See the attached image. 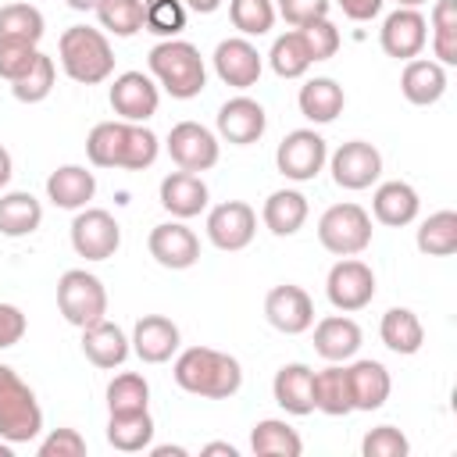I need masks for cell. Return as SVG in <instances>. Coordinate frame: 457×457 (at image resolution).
<instances>
[{
	"instance_id": "1",
	"label": "cell",
	"mask_w": 457,
	"mask_h": 457,
	"mask_svg": "<svg viewBox=\"0 0 457 457\" xmlns=\"http://www.w3.org/2000/svg\"><path fill=\"white\" fill-rule=\"evenodd\" d=\"M179 389L207 400H228L243 386V368L232 353H221L214 346H189L175 357L171 368Z\"/></svg>"
},
{
	"instance_id": "2",
	"label": "cell",
	"mask_w": 457,
	"mask_h": 457,
	"mask_svg": "<svg viewBox=\"0 0 457 457\" xmlns=\"http://www.w3.org/2000/svg\"><path fill=\"white\" fill-rule=\"evenodd\" d=\"M146 64H150V75L157 79V86H161L168 96H175V100H193V96H200L204 86H207L204 57H200V50H196L193 43H186V39H161V43L150 50Z\"/></svg>"
},
{
	"instance_id": "3",
	"label": "cell",
	"mask_w": 457,
	"mask_h": 457,
	"mask_svg": "<svg viewBox=\"0 0 457 457\" xmlns=\"http://www.w3.org/2000/svg\"><path fill=\"white\" fill-rule=\"evenodd\" d=\"M57 57H61L64 75L82 86H96V82L111 79V71H114V50H111L107 36L89 25L64 29L61 43H57Z\"/></svg>"
},
{
	"instance_id": "4",
	"label": "cell",
	"mask_w": 457,
	"mask_h": 457,
	"mask_svg": "<svg viewBox=\"0 0 457 457\" xmlns=\"http://www.w3.org/2000/svg\"><path fill=\"white\" fill-rule=\"evenodd\" d=\"M43 428V407L36 403V393L21 382V375L7 364H0V439L32 443Z\"/></svg>"
},
{
	"instance_id": "5",
	"label": "cell",
	"mask_w": 457,
	"mask_h": 457,
	"mask_svg": "<svg viewBox=\"0 0 457 457\" xmlns=\"http://www.w3.org/2000/svg\"><path fill=\"white\" fill-rule=\"evenodd\" d=\"M318 243L336 257H357L371 246V214L361 204H332L318 221Z\"/></svg>"
},
{
	"instance_id": "6",
	"label": "cell",
	"mask_w": 457,
	"mask_h": 457,
	"mask_svg": "<svg viewBox=\"0 0 457 457\" xmlns=\"http://www.w3.org/2000/svg\"><path fill=\"white\" fill-rule=\"evenodd\" d=\"M57 307H61L68 325L89 328L100 318H107V289H104V282L93 271L71 268L57 282Z\"/></svg>"
},
{
	"instance_id": "7",
	"label": "cell",
	"mask_w": 457,
	"mask_h": 457,
	"mask_svg": "<svg viewBox=\"0 0 457 457\" xmlns=\"http://www.w3.org/2000/svg\"><path fill=\"white\" fill-rule=\"evenodd\" d=\"M325 296L343 314L364 311L375 296V271L357 257H339L325 278Z\"/></svg>"
},
{
	"instance_id": "8",
	"label": "cell",
	"mask_w": 457,
	"mask_h": 457,
	"mask_svg": "<svg viewBox=\"0 0 457 457\" xmlns=\"http://www.w3.org/2000/svg\"><path fill=\"white\" fill-rule=\"evenodd\" d=\"M71 246L86 261H107L121 246V225L104 207H82L71 221Z\"/></svg>"
},
{
	"instance_id": "9",
	"label": "cell",
	"mask_w": 457,
	"mask_h": 457,
	"mask_svg": "<svg viewBox=\"0 0 457 457\" xmlns=\"http://www.w3.org/2000/svg\"><path fill=\"white\" fill-rule=\"evenodd\" d=\"M325 161H328V146L314 129H293L275 150L278 171L293 182H311L325 168Z\"/></svg>"
},
{
	"instance_id": "10",
	"label": "cell",
	"mask_w": 457,
	"mask_h": 457,
	"mask_svg": "<svg viewBox=\"0 0 457 457\" xmlns=\"http://www.w3.org/2000/svg\"><path fill=\"white\" fill-rule=\"evenodd\" d=\"M168 154L182 171H211L218 164V136L200 121H179L168 132Z\"/></svg>"
},
{
	"instance_id": "11",
	"label": "cell",
	"mask_w": 457,
	"mask_h": 457,
	"mask_svg": "<svg viewBox=\"0 0 457 457\" xmlns=\"http://www.w3.org/2000/svg\"><path fill=\"white\" fill-rule=\"evenodd\" d=\"M253 232H257V214L243 200H225L207 214V239L218 250H228V253L246 250L253 243Z\"/></svg>"
},
{
	"instance_id": "12",
	"label": "cell",
	"mask_w": 457,
	"mask_h": 457,
	"mask_svg": "<svg viewBox=\"0 0 457 457\" xmlns=\"http://www.w3.org/2000/svg\"><path fill=\"white\" fill-rule=\"evenodd\" d=\"M264 318L282 336H300L314 325V300L307 296L303 286L282 282L264 296Z\"/></svg>"
},
{
	"instance_id": "13",
	"label": "cell",
	"mask_w": 457,
	"mask_h": 457,
	"mask_svg": "<svg viewBox=\"0 0 457 457\" xmlns=\"http://www.w3.org/2000/svg\"><path fill=\"white\" fill-rule=\"evenodd\" d=\"M378 43L396 61L418 57L425 50V43H428V21H425V14L418 7H396L382 21V29H378Z\"/></svg>"
},
{
	"instance_id": "14",
	"label": "cell",
	"mask_w": 457,
	"mask_h": 457,
	"mask_svg": "<svg viewBox=\"0 0 457 457\" xmlns=\"http://www.w3.org/2000/svg\"><path fill=\"white\" fill-rule=\"evenodd\" d=\"M328 168L339 189H368L382 175V154L364 139H350L328 157Z\"/></svg>"
},
{
	"instance_id": "15",
	"label": "cell",
	"mask_w": 457,
	"mask_h": 457,
	"mask_svg": "<svg viewBox=\"0 0 457 457\" xmlns=\"http://www.w3.org/2000/svg\"><path fill=\"white\" fill-rule=\"evenodd\" d=\"M150 257L161 264V268H171V271H186L200 261V239L189 225L182 221H164V225H154L150 228Z\"/></svg>"
},
{
	"instance_id": "16",
	"label": "cell",
	"mask_w": 457,
	"mask_h": 457,
	"mask_svg": "<svg viewBox=\"0 0 457 457\" xmlns=\"http://www.w3.org/2000/svg\"><path fill=\"white\" fill-rule=\"evenodd\" d=\"M261 68H264V61H261L257 46H253L246 36H232V39H221V43L214 46V71H218V79H221L225 86H232V89H250V86H257Z\"/></svg>"
},
{
	"instance_id": "17",
	"label": "cell",
	"mask_w": 457,
	"mask_h": 457,
	"mask_svg": "<svg viewBox=\"0 0 457 457\" xmlns=\"http://www.w3.org/2000/svg\"><path fill=\"white\" fill-rule=\"evenodd\" d=\"M157 104H161V89L143 71H121L111 86V107L121 121H146L157 114Z\"/></svg>"
},
{
	"instance_id": "18",
	"label": "cell",
	"mask_w": 457,
	"mask_h": 457,
	"mask_svg": "<svg viewBox=\"0 0 457 457\" xmlns=\"http://www.w3.org/2000/svg\"><path fill=\"white\" fill-rule=\"evenodd\" d=\"M268 129V114L257 100L250 96H232L218 107V136L228 139L232 146H250L264 136Z\"/></svg>"
},
{
	"instance_id": "19",
	"label": "cell",
	"mask_w": 457,
	"mask_h": 457,
	"mask_svg": "<svg viewBox=\"0 0 457 457\" xmlns=\"http://www.w3.org/2000/svg\"><path fill=\"white\" fill-rule=\"evenodd\" d=\"M179 325L171 321V318H164V314H143L139 321H136V328H132V353L139 357V361H146V364H164V361H171V353L179 350Z\"/></svg>"
},
{
	"instance_id": "20",
	"label": "cell",
	"mask_w": 457,
	"mask_h": 457,
	"mask_svg": "<svg viewBox=\"0 0 457 457\" xmlns=\"http://www.w3.org/2000/svg\"><path fill=\"white\" fill-rule=\"evenodd\" d=\"M271 393L286 414H296V418L311 414L314 411V368H307L303 361L282 364L271 378Z\"/></svg>"
},
{
	"instance_id": "21",
	"label": "cell",
	"mask_w": 457,
	"mask_h": 457,
	"mask_svg": "<svg viewBox=\"0 0 457 457\" xmlns=\"http://www.w3.org/2000/svg\"><path fill=\"white\" fill-rule=\"evenodd\" d=\"M161 207L186 221V218H196L204 207H207V182L196 175V171H171L161 179Z\"/></svg>"
},
{
	"instance_id": "22",
	"label": "cell",
	"mask_w": 457,
	"mask_h": 457,
	"mask_svg": "<svg viewBox=\"0 0 457 457\" xmlns=\"http://www.w3.org/2000/svg\"><path fill=\"white\" fill-rule=\"evenodd\" d=\"M361 350V325L346 314H328L314 325V353L325 357L328 364L350 361Z\"/></svg>"
},
{
	"instance_id": "23",
	"label": "cell",
	"mask_w": 457,
	"mask_h": 457,
	"mask_svg": "<svg viewBox=\"0 0 457 457\" xmlns=\"http://www.w3.org/2000/svg\"><path fill=\"white\" fill-rule=\"evenodd\" d=\"M400 93L414 104V107H428L446 93V68L439 61L428 57H411L403 61L400 71Z\"/></svg>"
},
{
	"instance_id": "24",
	"label": "cell",
	"mask_w": 457,
	"mask_h": 457,
	"mask_svg": "<svg viewBox=\"0 0 457 457\" xmlns=\"http://www.w3.org/2000/svg\"><path fill=\"white\" fill-rule=\"evenodd\" d=\"M296 104H300V114H303L307 121H314V125H328V121H336V118L343 114V107H346V93H343V86H339L336 79L318 75V79H307V82L300 86Z\"/></svg>"
},
{
	"instance_id": "25",
	"label": "cell",
	"mask_w": 457,
	"mask_h": 457,
	"mask_svg": "<svg viewBox=\"0 0 457 457\" xmlns=\"http://www.w3.org/2000/svg\"><path fill=\"white\" fill-rule=\"evenodd\" d=\"M96 193V179L89 168L82 164H61L57 171H50L46 179V196L54 200V207L61 211H82Z\"/></svg>"
},
{
	"instance_id": "26",
	"label": "cell",
	"mask_w": 457,
	"mask_h": 457,
	"mask_svg": "<svg viewBox=\"0 0 457 457\" xmlns=\"http://www.w3.org/2000/svg\"><path fill=\"white\" fill-rule=\"evenodd\" d=\"M418 207H421L418 189H414L411 182H400V179L382 182V186L375 189V196H371V214H375V221H382V225H389V228L411 225V221L418 218Z\"/></svg>"
},
{
	"instance_id": "27",
	"label": "cell",
	"mask_w": 457,
	"mask_h": 457,
	"mask_svg": "<svg viewBox=\"0 0 457 457\" xmlns=\"http://www.w3.org/2000/svg\"><path fill=\"white\" fill-rule=\"evenodd\" d=\"M129 350H132L129 336L114 321H107V318H100L96 325L82 328V353L96 368H118V364H125Z\"/></svg>"
},
{
	"instance_id": "28",
	"label": "cell",
	"mask_w": 457,
	"mask_h": 457,
	"mask_svg": "<svg viewBox=\"0 0 457 457\" xmlns=\"http://www.w3.org/2000/svg\"><path fill=\"white\" fill-rule=\"evenodd\" d=\"M346 375H350V393H353V411H378L386 400H389V389H393V382H389V371H386V364H378V361H353L350 368H346Z\"/></svg>"
},
{
	"instance_id": "29",
	"label": "cell",
	"mask_w": 457,
	"mask_h": 457,
	"mask_svg": "<svg viewBox=\"0 0 457 457\" xmlns=\"http://www.w3.org/2000/svg\"><path fill=\"white\" fill-rule=\"evenodd\" d=\"M261 221L268 225V232L275 236H293L303 228L307 221V196L300 189H275L264 207H261Z\"/></svg>"
},
{
	"instance_id": "30",
	"label": "cell",
	"mask_w": 457,
	"mask_h": 457,
	"mask_svg": "<svg viewBox=\"0 0 457 457\" xmlns=\"http://www.w3.org/2000/svg\"><path fill=\"white\" fill-rule=\"evenodd\" d=\"M314 411L328 418H343L353 411V393H350V375L339 364H328L314 371Z\"/></svg>"
},
{
	"instance_id": "31",
	"label": "cell",
	"mask_w": 457,
	"mask_h": 457,
	"mask_svg": "<svg viewBox=\"0 0 457 457\" xmlns=\"http://www.w3.org/2000/svg\"><path fill=\"white\" fill-rule=\"evenodd\" d=\"M107 443L121 453H139L154 443V418L150 411H118L107 418Z\"/></svg>"
},
{
	"instance_id": "32",
	"label": "cell",
	"mask_w": 457,
	"mask_h": 457,
	"mask_svg": "<svg viewBox=\"0 0 457 457\" xmlns=\"http://www.w3.org/2000/svg\"><path fill=\"white\" fill-rule=\"evenodd\" d=\"M378 336H382V343H386L393 353H403V357L418 353L421 343H425V328H421V321H418V314H414L411 307H389V311L382 314Z\"/></svg>"
},
{
	"instance_id": "33",
	"label": "cell",
	"mask_w": 457,
	"mask_h": 457,
	"mask_svg": "<svg viewBox=\"0 0 457 457\" xmlns=\"http://www.w3.org/2000/svg\"><path fill=\"white\" fill-rule=\"evenodd\" d=\"M250 450L257 457H300L303 453V439L296 436L293 425H286L278 418H264L250 432Z\"/></svg>"
},
{
	"instance_id": "34",
	"label": "cell",
	"mask_w": 457,
	"mask_h": 457,
	"mask_svg": "<svg viewBox=\"0 0 457 457\" xmlns=\"http://www.w3.org/2000/svg\"><path fill=\"white\" fill-rule=\"evenodd\" d=\"M43 221V204L32 193H4L0 196V232L18 239V236H32Z\"/></svg>"
},
{
	"instance_id": "35",
	"label": "cell",
	"mask_w": 457,
	"mask_h": 457,
	"mask_svg": "<svg viewBox=\"0 0 457 457\" xmlns=\"http://www.w3.org/2000/svg\"><path fill=\"white\" fill-rule=\"evenodd\" d=\"M125 136H129V121H100L93 125V132L86 136V157L96 168H121V154H125Z\"/></svg>"
},
{
	"instance_id": "36",
	"label": "cell",
	"mask_w": 457,
	"mask_h": 457,
	"mask_svg": "<svg viewBox=\"0 0 457 457\" xmlns=\"http://www.w3.org/2000/svg\"><path fill=\"white\" fill-rule=\"evenodd\" d=\"M418 250L428 257H450L457 250V214L453 211H436L418 225L414 236Z\"/></svg>"
},
{
	"instance_id": "37",
	"label": "cell",
	"mask_w": 457,
	"mask_h": 457,
	"mask_svg": "<svg viewBox=\"0 0 457 457\" xmlns=\"http://www.w3.org/2000/svg\"><path fill=\"white\" fill-rule=\"evenodd\" d=\"M268 61H271V68H275V75H278V79H300V75H307V68L314 64L296 29H293V32L275 36Z\"/></svg>"
},
{
	"instance_id": "38",
	"label": "cell",
	"mask_w": 457,
	"mask_h": 457,
	"mask_svg": "<svg viewBox=\"0 0 457 457\" xmlns=\"http://www.w3.org/2000/svg\"><path fill=\"white\" fill-rule=\"evenodd\" d=\"M432 50L436 61L457 64V0H436L432 7Z\"/></svg>"
},
{
	"instance_id": "39",
	"label": "cell",
	"mask_w": 457,
	"mask_h": 457,
	"mask_svg": "<svg viewBox=\"0 0 457 457\" xmlns=\"http://www.w3.org/2000/svg\"><path fill=\"white\" fill-rule=\"evenodd\" d=\"M46 32L43 11L32 4H7L0 7V39H29L39 43Z\"/></svg>"
},
{
	"instance_id": "40",
	"label": "cell",
	"mask_w": 457,
	"mask_h": 457,
	"mask_svg": "<svg viewBox=\"0 0 457 457\" xmlns=\"http://www.w3.org/2000/svg\"><path fill=\"white\" fill-rule=\"evenodd\" d=\"M150 403V386L139 371H121L107 382V411H146Z\"/></svg>"
},
{
	"instance_id": "41",
	"label": "cell",
	"mask_w": 457,
	"mask_h": 457,
	"mask_svg": "<svg viewBox=\"0 0 457 457\" xmlns=\"http://www.w3.org/2000/svg\"><path fill=\"white\" fill-rule=\"evenodd\" d=\"M96 18H100V29H107L111 36L129 39L143 29V0H100Z\"/></svg>"
},
{
	"instance_id": "42",
	"label": "cell",
	"mask_w": 457,
	"mask_h": 457,
	"mask_svg": "<svg viewBox=\"0 0 457 457\" xmlns=\"http://www.w3.org/2000/svg\"><path fill=\"white\" fill-rule=\"evenodd\" d=\"M143 29L161 39H175L186 29V4L182 0H143Z\"/></svg>"
},
{
	"instance_id": "43",
	"label": "cell",
	"mask_w": 457,
	"mask_h": 457,
	"mask_svg": "<svg viewBox=\"0 0 457 457\" xmlns=\"http://www.w3.org/2000/svg\"><path fill=\"white\" fill-rule=\"evenodd\" d=\"M54 57H46L43 50H39V57H36V64L21 75V79H14L11 82V93H14V100H21V104H39V100H46L50 93H54Z\"/></svg>"
},
{
	"instance_id": "44",
	"label": "cell",
	"mask_w": 457,
	"mask_h": 457,
	"mask_svg": "<svg viewBox=\"0 0 457 457\" xmlns=\"http://www.w3.org/2000/svg\"><path fill=\"white\" fill-rule=\"evenodd\" d=\"M228 18L239 29V36H264L275 25V4L271 0H228Z\"/></svg>"
},
{
	"instance_id": "45",
	"label": "cell",
	"mask_w": 457,
	"mask_h": 457,
	"mask_svg": "<svg viewBox=\"0 0 457 457\" xmlns=\"http://www.w3.org/2000/svg\"><path fill=\"white\" fill-rule=\"evenodd\" d=\"M161 139L143 125V121H129V136H125V154H121V168L125 171H143L157 161Z\"/></svg>"
},
{
	"instance_id": "46",
	"label": "cell",
	"mask_w": 457,
	"mask_h": 457,
	"mask_svg": "<svg viewBox=\"0 0 457 457\" xmlns=\"http://www.w3.org/2000/svg\"><path fill=\"white\" fill-rule=\"evenodd\" d=\"M296 32H300V39H303L311 61H328V57H336V50H339V29H336L328 18L307 21V25H300Z\"/></svg>"
},
{
	"instance_id": "47",
	"label": "cell",
	"mask_w": 457,
	"mask_h": 457,
	"mask_svg": "<svg viewBox=\"0 0 457 457\" xmlns=\"http://www.w3.org/2000/svg\"><path fill=\"white\" fill-rule=\"evenodd\" d=\"M39 57V46L29 39H0V79H21Z\"/></svg>"
},
{
	"instance_id": "48",
	"label": "cell",
	"mask_w": 457,
	"mask_h": 457,
	"mask_svg": "<svg viewBox=\"0 0 457 457\" xmlns=\"http://www.w3.org/2000/svg\"><path fill=\"white\" fill-rule=\"evenodd\" d=\"M407 450H411L407 436H403L400 428H393V425L371 428V432L364 436V443H361V453H364V457H407Z\"/></svg>"
},
{
	"instance_id": "49",
	"label": "cell",
	"mask_w": 457,
	"mask_h": 457,
	"mask_svg": "<svg viewBox=\"0 0 457 457\" xmlns=\"http://www.w3.org/2000/svg\"><path fill=\"white\" fill-rule=\"evenodd\" d=\"M39 457H86V439L79 428H54L39 443Z\"/></svg>"
},
{
	"instance_id": "50",
	"label": "cell",
	"mask_w": 457,
	"mask_h": 457,
	"mask_svg": "<svg viewBox=\"0 0 457 457\" xmlns=\"http://www.w3.org/2000/svg\"><path fill=\"white\" fill-rule=\"evenodd\" d=\"M328 7H332V0H278L275 14H282L293 29H300V25H307V21L328 18Z\"/></svg>"
},
{
	"instance_id": "51",
	"label": "cell",
	"mask_w": 457,
	"mask_h": 457,
	"mask_svg": "<svg viewBox=\"0 0 457 457\" xmlns=\"http://www.w3.org/2000/svg\"><path fill=\"white\" fill-rule=\"evenodd\" d=\"M25 328H29V321H25L21 307H14V303H0V350H11L14 343H21Z\"/></svg>"
},
{
	"instance_id": "52",
	"label": "cell",
	"mask_w": 457,
	"mask_h": 457,
	"mask_svg": "<svg viewBox=\"0 0 457 457\" xmlns=\"http://www.w3.org/2000/svg\"><path fill=\"white\" fill-rule=\"evenodd\" d=\"M336 4L350 21H371L382 11V0H336Z\"/></svg>"
},
{
	"instance_id": "53",
	"label": "cell",
	"mask_w": 457,
	"mask_h": 457,
	"mask_svg": "<svg viewBox=\"0 0 457 457\" xmlns=\"http://www.w3.org/2000/svg\"><path fill=\"white\" fill-rule=\"evenodd\" d=\"M189 11H196V14H211V11H218L221 7V0H182Z\"/></svg>"
},
{
	"instance_id": "54",
	"label": "cell",
	"mask_w": 457,
	"mask_h": 457,
	"mask_svg": "<svg viewBox=\"0 0 457 457\" xmlns=\"http://www.w3.org/2000/svg\"><path fill=\"white\" fill-rule=\"evenodd\" d=\"M200 453H204V457H211V453H225V457H236L239 450H236L232 443H207V446H204Z\"/></svg>"
},
{
	"instance_id": "55",
	"label": "cell",
	"mask_w": 457,
	"mask_h": 457,
	"mask_svg": "<svg viewBox=\"0 0 457 457\" xmlns=\"http://www.w3.org/2000/svg\"><path fill=\"white\" fill-rule=\"evenodd\" d=\"M11 171H14V164H11V154L0 146V189L11 182Z\"/></svg>"
},
{
	"instance_id": "56",
	"label": "cell",
	"mask_w": 457,
	"mask_h": 457,
	"mask_svg": "<svg viewBox=\"0 0 457 457\" xmlns=\"http://www.w3.org/2000/svg\"><path fill=\"white\" fill-rule=\"evenodd\" d=\"M154 457H186V446H146Z\"/></svg>"
},
{
	"instance_id": "57",
	"label": "cell",
	"mask_w": 457,
	"mask_h": 457,
	"mask_svg": "<svg viewBox=\"0 0 457 457\" xmlns=\"http://www.w3.org/2000/svg\"><path fill=\"white\" fill-rule=\"evenodd\" d=\"M64 4H68L71 11H96L100 0H64Z\"/></svg>"
},
{
	"instance_id": "58",
	"label": "cell",
	"mask_w": 457,
	"mask_h": 457,
	"mask_svg": "<svg viewBox=\"0 0 457 457\" xmlns=\"http://www.w3.org/2000/svg\"><path fill=\"white\" fill-rule=\"evenodd\" d=\"M0 457H14V453H11V443H7V439H0Z\"/></svg>"
},
{
	"instance_id": "59",
	"label": "cell",
	"mask_w": 457,
	"mask_h": 457,
	"mask_svg": "<svg viewBox=\"0 0 457 457\" xmlns=\"http://www.w3.org/2000/svg\"><path fill=\"white\" fill-rule=\"evenodd\" d=\"M400 7H421V4H428V0H396Z\"/></svg>"
}]
</instances>
